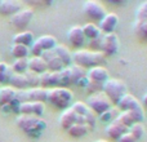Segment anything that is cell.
I'll return each instance as SVG.
<instances>
[{
  "label": "cell",
  "mask_w": 147,
  "mask_h": 142,
  "mask_svg": "<svg viewBox=\"0 0 147 142\" xmlns=\"http://www.w3.org/2000/svg\"><path fill=\"white\" fill-rule=\"evenodd\" d=\"M45 111V105L41 102H23L18 107V112L21 115H31L40 118Z\"/></svg>",
  "instance_id": "cell-11"
},
{
  "label": "cell",
  "mask_w": 147,
  "mask_h": 142,
  "mask_svg": "<svg viewBox=\"0 0 147 142\" xmlns=\"http://www.w3.org/2000/svg\"><path fill=\"white\" fill-rule=\"evenodd\" d=\"M0 4H1V0H0Z\"/></svg>",
  "instance_id": "cell-42"
},
{
  "label": "cell",
  "mask_w": 147,
  "mask_h": 142,
  "mask_svg": "<svg viewBox=\"0 0 147 142\" xmlns=\"http://www.w3.org/2000/svg\"><path fill=\"white\" fill-rule=\"evenodd\" d=\"M128 132H129L137 141H140L141 138L143 137V135H145V127H143L142 123H137V124H133L132 127H129Z\"/></svg>",
  "instance_id": "cell-34"
},
{
  "label": "cell",
  "mask_w": 147,
  "mask_h": 142,
  "mask_svg": "<svg viewBox=\"0 0 147 142\" xmlns=\"http://www.w3.org/2000/svg\"><path fill=\"white\" fill-rule=\"evenodd\" d=\"M34 41H35V39H34V34L31 31H22V32L13 36V44H22L28 48L32 45Z\"/></svg>",
  "instance_id": "cell-24"
},
{
  "label": "cell",
  "mask_w": 147,
  "mask_h": 142,
  "mask_svg": "<svg viewBox=\"0 0 147 142\" xmlns=\"http://www.w3.org/2000/svg\"><path fill=\"white\" fill-rule=\"evenodd\" d=\"M71 109L78 116H85L89 112V109H88V106H86V103L85 102H81V101L72 102Z\"/></svg>",
  "instance_id": "cell-33"
},
{
  "label": "cell",
  "mask_w": 147,
  "mask_h": 142,
  "mask_svg": "<svg viewBox=\"0 0 147 142\" xmlns=\"http://www.w3.org/2000/svg\"><path fill=\"white\" fill-rule=\"evenodd\" d=\"M70 67V74H71V84L79 87H84L85 88L88 84V79H86V70L80 66L72 65Z\"/></svg>",
  "instance_id": "cell-16"
},
{
  "label": "cell",
  "mask_w": 147,
  "mask_h": 142,
  "mask_svg": "<svg viewBox=\"0 0 147 142\" xmlns=\"http://www.w3.org/2000/svg\"><path fill=\"white\" fill-rule=\"evenodd\" d=\"M9 83H10V87H12V88H14L16 91H17V89L23 91V89H26V87H28L27 79H26L25 74H14V72H13V75H12V78H10Z\"/></svg>",
  "instance_id": "cell-26"
},
{
  "label": "cell",
  "mask_w": 147,
  "mask_h": 142,
  "mask_svg": "<svg viewBox=\"0 0 147 142\" xmlns=\"http://www.w3.org/2000/svg\"><path fill=\"white\" fill-rule=\"evenodd\" d=\"M127 132H128V128L125 127L119 119L112 120V122L109 123V125L106 127L107 136H109L110 138H112V140H116V141Z\"/></svg>",
  "instance_id": "cell-15"
},
{
  "label": "cell",
  "mask_w": 147,
  "mask_h": 142,
  "mask_svg": "<svg viewBox=\"0 0 147 142\" xmlns=\"http://www.w3.org/2000/svg\"><path fill=\"white\" fill-rule=\"evenodd\" d=\"M17 125L26 135L31 137H39L47 128V123L41 118L31 116V115H20L17 118Z\"/></svg>",
  "instance_id": "cell-2"
},
{
  "label": "cell",
  "mask_w": 147,
  "mask_h": 142,
  "mask_svg": "<svg viewBox=\"0 0 147 142\" xmlns=\"http://www.w3.org/2000/svg\"><path fill=\"white\" fill-rule=\"evenodd\" d=\"M17 91L12 87H3L0 88V105H9L16 99Z\"/></svg>",
  "instance_id": "cell-25"
},
{
  "label": "cell",
  "mask_w": 147,
  "mask_h": 142,
  "mask_svg": "<svg viewBox=\"0 0 147 142\" xmlns=\"http://www.w3.org/2000/svg\"><path fill=\"white\" fill-rule=\"evenodd\" d=\"M119 23V17L115 13H106L103 18L99 21V31L101 34H112Z\"/></svg>",
  "instance_id": "cell-14"
},
{
  "label": "cell",
  "mask_w": 147,
  "mask_h": 142,
  "mask_svg": "<svg viewBox=\"0 0 147 142\" xmlns=\"http://www.w3.org/2000/svg\"><path fill=\"white\" fill-rule=\"evenodd\" d=\"M116 107L120 112L121 111H130V110H134L138 109V107H142L137 98H136L133 94L127 93L124 97H121L119 102L116 103Z\"/></svg>",
  "instance_id": "cell-17"
},
{
  "label": "cell",
  "mask_w": 147,
  "mask_h": 142,
  "mask_svg": "<svg viewBox=\"0 0 147 142\" xmlns=\"http://www.w3.org/2000/svg\"><path fill=\"white\" fill-rule=\"evenodd\" d=\"M61 75V81H59V87L62 88H67V85L71 84V74H70V67H65L62 71H59Z\"/></svg>",
  "instance_id": "cell-36"
},
{
  "label": "cell",
  "mask_w": 147,
  "mask_h": 142,
  "mask_svg": "<svg viewBox=\"0 0 147 142\" xmlns=\"http://www.w3.org/2000/svg\"><path fill=\"white\" fill-rule=\"evenodd\" d=\"M35 43L40 47V49L43 52L47 51H53L54 47L57 45V39L52 35H43L40 36L39 39H36Z\"/></svg>",
  "instance_id": "cell-23"
},
{
  "label": "cell",
  "mask_w": 147,
  "mask_h": 142,
  "mask_svg": "<svg viewBox=\"0 0 147 142\" xmlns=\"http://www.w3.org/2000/svg\"><path fill=\"white\" fill-rule=\"evenodd\" d=\"M21 4L17 0H1V4H0V13L4 16H13L21 10Z\"/></svg>",
  "instance_id": "cell-19"
},
{
  "label": "cell",
  "mask_w": 147,
  "mask_h": 142,
  "mask_svg": "<svg viewBox=\"0 0 147 142\" xmlns=\"http://www.w3.org/2000/svg\"><path fill=\"white\" fill-rule=\"evenodd\" d=\"M67 39H69L70 43H71L74 47H76V48L83 45L84 41H85V36H84L81 26H72V27L67 31Z\"/></svg>",
  "instance_id": "cell-18"
},
{
  "label": "cell",
  "mask_w": 147,
  "mask_h": 142,
  "mask_svg": "<svg viewBox=\"0 0 147 142\" xmlns=\"http://www.w3.org/2000/svg\"><path fill=\"white\" fill-rule=\"evenodd\" d=\"M10 52H12V56L16 60L27 58L28 54H30V48L26 45H22V44H13L12 48H10Z\"/></svg>",
  "instance_id": "cell-29"
},
{
  "label": "cell",
  "mask_w": 147,
  "mask_h": 142,
  "mask_svg": "<svg viewBox=\"0 0 147 142\" xmlns=\"http://www.w3.org/2000/svg\"><path fill=\"white\" fill-rule=\"evenodd\" d=\"M10 69L14 74H25L28 70V58H18L12 64Z\"/></svg>",
  "instance_id": "cell-30"
},
{
  "label": "cell",
  "mask_w": 147,
  "mask_h": 142,
  "mask_svg": "<svg viewBox=\"0 0 147 142\" xmlns=\"http://www.w3.org/2000/svg\"><path fill=\"white\" fill-rule=\"evenodd\" d=\"M69 135L71 137H75V138H80V137H84L86 133L89 132V127L86 124H79V123H75L72 127H70L67 129Z\"/></svg>",
  "instance_id": "cell-28"
},
{
  "label": "cell",
  "mask_w": 147,
  "mask_h": 142,
  "mask_svg": "<svg viewBox=\"0 0 147 142\" xmlns=\"http://www.w3.org/2000/svg\"><path fill=\"white\" fill-rule=\"evenodd\" d=\"M142 101H143V105H145V106L147 107V93L145 94V96H143V99H142Z\"/></svg>",
  "instance_id": "cell-40"
},
{
  "label": "cell",
  "mask_w": 147,
  "mask_h": 142,
  "mask_svg": "<svg viewBox=\"0 0 147 142\" xmlns=\"http://www.w3.org/2000/svg\"><path fill=\"white\" fill-rule=\"evenodd\" d=\"M134 31L140 38L147 39V21H138L136 20L134 23Z\"/></svg>",
  "instance_id": "cell-35"
},
{
  "label": "cell",
  "mask_w": 147,
  "mask_h": 142,
  "mask_svg": "<svg viewBox=\"0 0 147 142\" xmlns=\"http://www.w3.org/2000/svg\"><path fill=\"white\" fill-rule=\"evenodd\" d=\"M76 120H78V115L72 111L71 107H69V109L62 111L61 116H59V125H61L63 129L67 131L70 127H72V125L75 124Z\"/></svg>",
  "instance_id": "cell-20"
},
{
  "label": "cell",
  "mask_w": 147,
  "mask_h": 142,
  "mask_svg": "<svg viewBox=\"0 0 147 142\" xmlns=\"http://www.w3.org/2000/svg\"><path fill=\"white\" fill-rule=\"evenodd\" d=\"M83 32L85 39H90V40H94V39H98L101 36V31H99V27L94 23L89 22L86 25H84L83 27Z\"/></svg>",
  "instance_id": "cell-27"
},
{
  "label": "cell",
  "mask_w": 147,
  "mask_h": 142,
  "mask_svg": "<svg viewBox=\"0 0 147 142\" xmlns=\"http://www.w3.org/2000/svg\"><path fill=\"white\" fill-rule=\"evenodd\" d=\"M39 81H40V87L44 89H52L59 87V81H61V75L58 72H52V71H45V72L39 75Z\"/></svg>",
  "instance_id": "cell-12"
},
{
  "label": "cell",
  "mask_w": 147,
  "mask_h": 142,
  "mask_svg": "<svg viewBox=\"0 0 147 142\" xmlns=\"http://www.w3.org/2000/svg\"><path fill=\"white\" fill-rule=\"evenodd\" d=\"M86 106H88V109L90 110L94 115L99 116V115H102L103 112H106L107 110L111 109L112 103L102 92H98V93H94L88 97Z\"/></svg>",
  "instance_id": "cell-5"
},
{
  "label": "cell",
  "mask_w": 147,
  "mask_h": 142,
  "mask_svg": "<svg viewBox=\"0 0 147 142\" xmlns=\"http://www.w3.org/2000/svg\"><path fill=\"white\" fill-rule=\"evenodd\" d=\"M41 58L45 61L47 64V71H52V72H58V71H62L65 69V65L62 64V61L58 58V57L54 54L53 51H47L43 52L41 54Z\"/></svg>",
  "instance_id": "cell-13"
},
{
  "label": "cell",
  "mask_w": 147,
  "mask_h": 142,
  "mask_svg": "<svg viewBox=\"0 0 147 142\" xmlns=\"http://www.w3.org/2000/svg\"><path fill=\"white\" fill-rule=\"evenodd\" d=\"M12 75L13 71L9 65L0 61V83H9Z\"/></svg>",
  "instance_id": "cell-31"
},
{
  "label": "cell",
  "mask_w": 147,
  "mask_h": 142,
  "mask_svg": "<svg viewBox=\"0 0 147 142\" xmlns=\"http://www.w3.org/2000/svg\"><path fill=\"white\" fill-rule=\"evenodd\" d=\"M119 142H138L137 140H136L134 137H133L132 135H130L129 132H127V133H124V135L121 136V137L117 140Z\"/></svg>",
  "instance_id": "cell-39"
},
{
  "label": "cell",
  "mask_w": 147,
  "mask_h": 142,
  "mask_svg": "<svg viewBox=\"0 0 147 142\" xmlns=\"http://www.w3.org/2000/svg\"><path fill=\"white\" fill-rule=\"evenodd\" d=\"M117 119L129 129V127H132L133 124L143 122V119H145V112H143L142 107L130 110V111H121L119 114V116H117Z\"/></svg>",
  "instance_id": "cell-7"
},
{
  "label": "cell",
  "mask_w": 147,
  "mask_h": 142,
  "mask_svg": "<svg viewBox=\"0 0 147 142\" xmlns=\"http://www.w3.org/2000/svg\"><path fill=\"white\" fill-rule=\"evenodd\" d=\"M86 79H88L89 83L103 87V84L110 79L109 71L103 66H94L86 71Z\"/></svg>",
  "instance_id": "cell-10"
},
{
  "label": "cell",
  "mask_w": 147,
  "mask_h": 142,
  "mask_svg": "<svg viewBox=\"0 0 147 142\" xmlns=\"http://www.w3.org/2000/svg\"><path fill=\"white\" fill-rule=\"evenodd\" d=\"M119 36L115 32L106 34L102 36L101 40V52L105 56H114L119 51Z\"/></svg>",
  "instance_id": "cell-8"
},
{
  "label": "cell",
  "mask_w": 147,
  "mask_h": 142,
  "mask_svg": "<svg viewBox=\"0 0 147 142\" xmlns=\"http://www.w3.org/2000/svg\"><path fill=\"white\" fill-rule=\"evenodd\" d=\"M25 76L27 79V84L30 88H38L40 87V81H39V75L35 72H31V71H26L25 72Z\"/></svg>",
  "instance_id": "cell-37"
},
{
  "label": "cell",
  "mask_w": 147,
  "mask_h": 142,
  "mask_svg": "<svg viewBox=\"0 0 147 142\" xmlns=\"http://www.w3.org/2000/svg\"><path fill=\"white\" fill-rule=\"evenodd\" d=\"M83 12L88 18L93 21H101L106 16V8L96 0H88L83 4Z\"/></svg>",
  "instance_id": "cell-6"
},
{
  "label": "cell",
  "mask_w": 147,
  "mask_h": 142,
  "mask_svg": "<svg viewBox=\"0 0 147 142\" xmlns=\"http://www.w3.org/2000/svg\"><path fill=\"white\" fill-rule=\"evenodd\" d=\"M102 93L111 101L112 105H116L128 93V87L120 79H109L102 87Z\"/></svg>",
  "instance_id": "cell-4"
},
{
  "label": "cell",
  "mask_w": 147,
  "mask_h": 142,
  "mask_svg": "<svg viewBox=\"0 0 147 142\" xmlns=\"http://www.w3.org/2000/svg\"><path fill=\"white\" fill-rule=\"evenodd\" d=\"M53 52H54V54H56V56L61 60L62 64H63L66 67L72 62V53H71V51H70L66 45L57 44V45L54 47Z\"/></svg>",
  "instance_id": "cell-21"
},
{
  "label": "cell",
  "mask_w": 147,
  "mask_h": 142,
  "mask_svg": "<svg viewBox=\"0 0 147 142\" xmlns=\"http://www.w3.org/2000/svg\"><path fill=\"white\" fill-rule=\"evenodd\" d=\"M119 110H117V107L116 109H110V110H107L106 112H103L102 115H99L98 116V119L101 120V122H103V123H111L112 120H115V119H117V116H119Z\"/></svg>",
  "instance_id": "cell-32"
},
{
  "label": "cell",
  "mask_w": 147,
  "mask_h": 142,
  "mask_svg": "<svg viewBox=\"0 0 147 142\" xmlns=\"http://www.w3.org/2000/svg\"><path fill=\"white\" fill-rule=\"evenodd\" d=\"M74 101V93L71 89L69 88H62V87H57V88L49 89L48 93V103H52L54 107L59 110H66L71 107Z\"/></svg>",
  "instance_id": "cell-3"
},
{
  "label": "cell",
  "mask_w": 147,
  "mask_h": 142,
  "mask_svg": "<svg viewBox=\"0 0 147 142\" xmlns=\"http://www.w3.org/2000/svg\"><path fill=\"white\" fill-rule=\"evenodd\" d=\"M34 18V9L32 8H21L16 14L12 16L10 18V23L17 28H25L31 20Z\"/></svg>",
  "instance_id": "cell-9"
},
{
  "label": "cell",
  "mask_w": 147,
  "mask_h": 142,
  "mask_svg": "<svg viewBox=\"0 0 147 142\" xmlns=\"http://www.w3.org/2000/svg\"><path fill=\"white\" fill-rule=\"evenodd\" d=\"M28 71L35 72L38 75L47 71V64L41 57H31L28 58Z\"/></svg>",
  "instance_id": "cell-22"
},
{
  "label": "cell",
  "mask_w": 147,
  "mask_h": 142,
  "mask_svg": "<svg viewBox=\"0 0 147 142\" xmlns=\"http://www.w3.org/2000/svg\"><path fill=\"white\" fill-rule=\"evenodd\" d=\"M136 18L138 21H147V1L140 4L136 10Z\"/></svg>",
  "instance_id": "cell-38"
},
{
  "label": "cell",
  "mask_w": 147,
  "mask_h": 142,
  "mask_svg": "<svg viewBox=\"0 0 147 142\" xmlns=\"http://www.w3.org/2000/svg\"><path fill=\"white\" fill-rule=\"evenodd\" d=\"M106 61V56L102 52H90L86 49H79L72 53V62L76 66L83 69H92L94 66H101Z\"/></svg>",
  "instance_id": "cell-1"
},
{
  "label": "cell",
  "mask_w": 147,
  "mask_h": 142,
  "mask_svg": "<svg viewBox=\"0 0 147 142\" xmlns=\"http://www.w3.org/2000/svg\"><path fill=\"white\" fill-rule=\"evenodd\" d=\"M96 142H109V141H106V140H98V141H96Z\"/></svg>",
  "instance_id": "cell-41"
}]
</instances>
